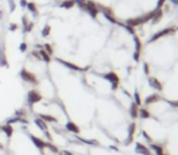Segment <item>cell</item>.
Segmentation results:
<instances>
[{"mask_svg": "<svg viewBox=\"0 0 178 155\" xmlns=\"http://www.w3.org/2000/svg\"><path fill=\"white\" fill-rule=\"evenodd\" d=\"M50 32H51V28H50L49 24L44 26V28H43V30H42V35H43V38L49 36V35H50Z\"/></svg>", "mask_w": 178, "mask_h": 155, "instance_id": "obj_5", "label": "cell"}, {"mask_svg": "<svg viewBox=\"0 0 178 155\" xmlns=\"http://www.w3.org/2000/svg\"><path fill=\"white\" fill-rule=\"evenodd\" d=\"M138 68L152 95L178 103V24L155 32L140 44Z\"/></svg>", "mask_w": 178, "mask_h": 155, "instance_id": "obj_1", "label": "cell"}, {"mask_svg": "<svg viewBox=\"0 0 178 155\" xmlns=\"http://www.w3.org/2000/svg\"><path fill=\"white\" fill-rule=\"evenodd\" d=\"M11 32H15L19 29V24L17 23H10V28H9Z\"/></svg>", "mask_w": 178, "mask_h": 155, "instance_id": "obj_7", "label": "cell"}, {"mask_svg": "<svg viewBox=\"0 0 178 155\" xmlns=\"http://www.w3.org/2000/svg\"><path fill=\"white\" fill-rule=\"evenodd\" d=\"M31 140H32V143H33L34 145H36V148L37 149H39L40 151H42L45 147H46V144H48V142H45L42 137H37V136H31Z\"/></svg>", "mask_w": 178, "mask_h": 155, "instance_id": "obj_4", "label": "cell"}, {"mask_svg": "<svg viewBox=\"0 0 178 155\" xmlns=\"http://www.w3.org/2000/svg\"><path fill=\"white\" fill-rule=\"evenodd\" d=\"M135 140L150 155H178V103L152 93L142 101Z\"/></svg>", "mask_w": 178, "mask_h": 155, "instance_id": "obj_2", "label": "cell"}, {"mask_svg": "<svg viewBox=\"0 0 178 155\" xmlns=\"http://www.w3.org/2000/svg\"><path fill=\"white\" fill-rule=\"evenodd\" d=\"M27 48H28V44L27 43H21L20 44V51L21 52H26Z\"/></svg>", "mask_w": 178, "mask_h": 155, "instance_id": "obj_6", "label": "cell"}, {"mask_svg": "<svg viewBox=\"0 0 178 155\" xmlns=\"http://www.w3.org/2000/svg\"><path fill=\"white\" fill-rule=\"evenodd\" d=\"M120 23L134 29L160 15L166 0H85Z\"/></svg>", "mask_w": 178, "mask_h": 155, "instance_id": "obj_3", "label": "cell"}]
</instances>
